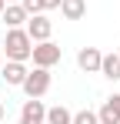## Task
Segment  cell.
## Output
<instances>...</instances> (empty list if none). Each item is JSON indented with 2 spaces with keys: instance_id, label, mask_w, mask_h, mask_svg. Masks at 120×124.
I'll return each mask as SVG.
<instances>
[{
  "instance_id": "obj_1",
  "label": "cell",
  "mask_w": 120,
  "mask_h": 124,
  "mask_svg": "<svg viewBox=\"0 0 120 124\" xmlns=\"http://www.w3.org/2000/svg\"><path fill=\"white\" fill-rule=\"evenodd\" d=\"M33 54V40L27 34V27H7V37H3V57L7 61H20L27 64Z\"/></svg>"
},
{
  "instance_id": "obj_2",
  "label": "cell",
  "mask_w": 120,
  "mask_h": 124,
  "mask_svg": "<svg viewBox=\"0 0 120 124\" xmlns=\"http://www.w3.org/2000/svg\"><path fill=\"white\" fill-rule=\"evenodd\" d=\"M60 57H63V47L53 40H40L33 44V54H30V61H33V67H53V64H60Z\"/></svg>"
},
{
  "instance_id": "obj_3",
  "label": "cell",
  "mask_w": 120,
  "mask_h": 124,
  "mask_svg": "<svg viewBox=\"0 0 120 124\" xmlns=\"http://www.w3.org/2000/svg\"><path fill=\"white\" fill-rule=\"evenodd\" d=\"M20 91H23L27 97H43V94L50 91V70H47V67H33V70L27 74V81L20 84Z\"/></svg>"
},
{
  "instance_id": "obj_4",
  "label": "cell",
  "mask_w": 120,
  "mask_h": 124,
  "mask_svg": "<svg viewBox=\"0 0 120 124\" xmlns=\"http://www.w3.org/2000/svg\"><path fill=\"white\" fill-rule=\"evenodd\" d=\"M20 124H47V107L40 97H27L20 107Z\"/></svg>"
},
{
  "instance_id": "obj_5",
  "label": "cell",
  "mask_w": 120,
  "mask_h": 124,
  "mask_svg": "<svg viewBox=\"0 0 120 124\" xmlns=\"http://www.w3.org/2000/svg\"><path fill=\"white\" fill-rule=\"evenodd\" d=\"M27 34H30V40H33V44L50 40V34H53V23L47 20L43 14H30V17H27Z\"/></svg>"
},
{
  "instance_id": "obj_6",
  "label": "cell",
  "mask_w": 120,
  "mask_h": 124,
  "mask_svg": "<svg viewBox=\"0 0 120 124\" xmlns=\"http://www.w3.org/2000/svg\"><path fill=\"white\" fill-rule=\"evenodd\" d=\"M100 61H103V54H100L97 47H80L77 67L83 70V74H100Z\"/></svg>"
},
{
  "instance_id": "obj_7",
  "label": "cell",
  "mask_w": 120,
  "mask_h": 124,
  "mask_svg": "<svg viewBox=\"0 0 120 124\" xmlns=\"http://www.w3.org/2000/svg\"><path fill=\"white\" fill-rule=\"evenodd\" d=\"M0 74H3V81L10 84V87H20V84L27 81V74H30V70H27V64H20V61H7Z\"/></svg>"
},
{
  "instance_id": "obj_8",
  "label": "cell",
  "mask_w": 120,
  "mask_h": 124,
  "mask_svg": "<svg viewBox=\"0 0 120 124\" xmlns=\"http://www.w3.org/2000/svg\"><path fill=\"white\" fill-rule=\"evenodd\" d=\"M100 124H120V94H110L107 101H103V107L97 111Z\"/></svg>"
},
{
  "instance_id": "obj_9",
  "label": "cell",
  "mask_w": 120,
  "mask_h": 124,
  "mask_svg": "<svg viewBox=\"0 0 120 124\" xmlns=\"http://www.w3.org/2000/svg\"><path fill=\"white\" fill-rule=\"evenodd\" d=\"M0 17H3L7 27H27V17H30V14L23 10V3H7Z\"/></svg>"
},
{
  "instance_id": "obj_10",
  "label": "cell",
  "mask_w": 120,
  "mask_h": 124,
  "mask_svg": "<svg viewBox=\"0 0 120 124\" xmlns=\"http://www.w3.org/2000/svg\"><path fill=\"white\" fill-rule=\"evenodd\" d=\"M100 74H103L107 81H120V50H117V54H103Z\"/></svg>"
},
{
  "instance_id": "obj_11",
  "label": "cell",
  "mask_w": 120,
  "mask_h": 124,
  "mask_svg": "<svg viewBox=\"0 0 120 124\" xmlns=\"http://www.w3.org/2000/svg\"><path fill=\"white\" fill-rule=\"evenodd\" d=\"M60 14L63 20H80L87 14V0H60Z\"/></svg>"
},
{
  "instance_id": "obj_12",
  "label": "cell",
  "mask_w": 120,
  "mask_h": 124,
  "mask_svg": "<svg viewBox=\"0 0 120 124\" xmlns=\"http://www.w3.org/2000/svg\"><path fill=\"white\" fill-rule=\"evenodd\" d=\"M73 121V114L63 107V104H53V107H47V124H70Z\"/></svg>"
},
{
  "instance_id": "obj_13",
  "label": "cell",
  "mask_w": 120,
  "mask_h": 124,
  "mask_svg": "<svg viewBox=\"0 0 120 124\" xmlns=\"http://www.w3.org/2000/svg\"><path fill=\"white\" fill-rule=\"evenodd\" d=\"M70 124H100V117H97V111L83 107V111H77V114H73V121H70Z\"/></svg>"
},
{
  "instance_id": "obj_14",
  "label": "cell",
  "mask_w": 120,
  "mask_h": 124,
  "mask_svg": "<svg viewBox=\"0 0 120 124\" xmlns=\"http://www.w3.org/2000/svg\"><path fill=\"white\" fill-rule=\"evenodd\" d=\"M20 3H23L27 14H43L47 10V0H20Z\"/></svg>"
},
{
  "instance_id": "obj_15",
  "label": "cell",
  "mask_w": 120,
  "mask_h": 124,
  "mask_svg": "<svg viewBox=\"0 0 120 124\" xmlns=\"http://www.w3.org/2000/svg\"><path fill=\"white\" fill-rule=\"evenodd\" d=\"M3 7H7V0H0V14H3Z\"/></svg>"
},
{
  "instance_id": "obj_16",
  "label": "cell",
  "mask_w": 120,
  "mask_h": 124,
  "mask_svg": "<svg viewBox=\"0 0 120 124\" xmlns=\"http://www.w3.org/2000/svg\"><path fill=\"white\" fill-rule=\"evenodd\" d=\"M0 121H3V104H0Z\"/></svg>"
},
{
  "instance_id": "obj_17",
  "label": "cell",
  "mask_w": 120,
  "mask_h": 124,
  "mask_svg": "<svg viewBox=\"0 0 120 124\" xmlns=\"http://www.w3.org/2000/svg\"><path fill=\"white\" fill-rule=\"evenodd\" d=\"M7 3H20V0H7Z\"/></svg>"
}]
</instances>
